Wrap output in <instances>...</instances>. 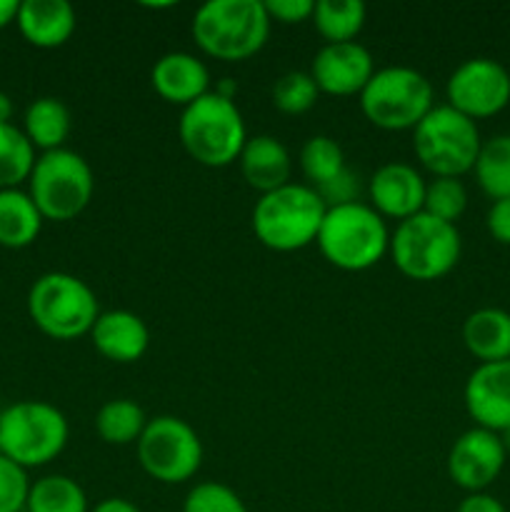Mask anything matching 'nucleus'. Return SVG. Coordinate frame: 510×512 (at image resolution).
I'll list each match as a JSON object with an SVG mask.
<instances>
[{"instance_id": "16", "label": "nucleus", "mask_w": 510, "mask_h": 512, "mask_svg": "<svg viewBox=\"0 0 510 512\" xmlns=\"http://www.w3.org/2000/svg\"><path fill=\"white\" fill-rule=\"evenodd\" d=\"M425 183L428 180L415 170V165L400 163V160L385 163L370 175L368 205L383 220H398V223H403V220L423 213Z\"/></svg>"}, {"instance_id": "24", "label": "nucleus", "mask_w": 510, "mask_h": 512, "mask_svg": "<svg viewBox=\"0 0 510 512\" xmlns=\"http://www.w3.org/2000/svg\"><path fill=\"white\" fill-rule=\"evenodd\" d=\"M368 8L360 0H318L313 10V25L325 45L353 43L363 30Z\"/></svg>"}, {"instance_id": "17", "label": "nucleus", "mask_w": 510, "mask_h": 512, "mask_svg": "<svg viewBox=\"0 0 510 512\" xmlns=\"http://www.w3.org/2000/svg\"><path fill=\"white\" fill-rule=\"evenodd\" d=\"M150 85L165 103L188 108L190 103L210 93V70L198 55L173 50L155 60Z\"/></svg>"}, {"instance_id": "13", "label": "nucleus", "mask_w": 510, "mask_h": 512, "mask_svg": "<svg viewBox=\"0 0 510 512\" xmlns=\"http://www.w3.org/2000/svg\"><path fill=\"white\" fill-rule=\"evenodd\" d=\"M505 463H508V450H505L500 435L473 425L450 445L445 468H448V478L453 480L455 488L470 495L488 493L490 485L505 470Z\"/></svg>"}, {"instance_id": "15", "label": "nucleus", "mask_w": 510, "mask_h": 512, "mask_svg": "<svg viewBox=\"0 0 510 512\" xmlns=\"http://www.w3.org/2000/svg\"><path fill=\"white\" fill-rule=\"evenodd\" d=\"M463 403L475 428L510 430V360L478 365L465 380Z\"/></svg>"}, {"instance_id": "29", "label": "nucleus", "mask_w": 510, "mask_h": 512, "mask_svg": "<svg viewBox=\"0 0 510 512\" xmlns=\"http://www.w3.org/2000/svg\"><path fill=\"white\" fill-rule=\"evenodd\" d=\"M300 173L308 180L310 188H320V185L330 183L333 178H338L348 165H345L343 148L335 143L330 135H313L303 143L300 148Z\"/></svg>"}, {"instance_id": "27", "label": "nucleus", "mask_w": 510, "mask_h": 512, "mask_svg": "<svg viewBox=\"0 0 510 512\" xmlns=\"http://www.w3.org/2000/svg\"><path fill=\"white\" fill-rule=\"evenodd\" d=\"M25 512H90V505L78 480L55 473L30 483Z\"/></svg>"}, {"instance_id": "41", "label": "nucleus", "mask_w": 510, "mask_h": 512, "mask_svg": "<svg viewBox=\"0 0 510 512\" xmlns=\"http://www.w3.org/2000/svg\"><path fill=\"white\" fill-rule=\"evenodd\" d=\"M500 440H503L505 450H508V455H510V430H505V433H500Z\"/></svg>"}, {"instance_id": "4", "label": "nucleus", "mask_w": 510, "mask_h": 512, "mask_svg": "<svg viewBox=\"0 0 510 512\" xmlns=\"http://www.w3.org/2000/svg\"><path fill=\"white\" fill-rule=\"evenodd\" d=\"M325 203L310 185L288 183L260 195L253 208V233L275 253H295L315 243L325 218Z\"/></svg>"}, {"instance_id": "3", "label": "nucleus", "mask_w": 510, "mask_h": 512, "mask_svg": "<svg viewBox=\"0 0 510 512\" xmlns=\"http://www.w3.org/2000/svg\"><path fill=\"white\" fill-rule=\"evenodd\" d=\"M315 245L333 268L345 273H363L388 255L390 230L368 203L358 200L325 210Z\"/></svg>"}, {"instance_id": "12", "label": "nucleus", "mask_w": 510, "mask_h": 512, "mask_svg": "<svg viewBox=\"0 0 510 512\" xmlns=\"http://www.w3.org/2000/svg\"><path fill=\"white\" fill-rule=\"evenodd\" d=\"M445 100L473 123L495 118L510 105L508 68L493 58L463 60L445 83Z\"/></svg>"}, {"instance_id": "11", "label": "nucleus", "mask_w": 510, "mask_h": 512, "mask_svg": "<svg viewBox=\"0 0 510 512\" xmlns=\"http://www.w3.org/2000/svg\"><path fill=\"white\" fill-rule=\"evenodd\" d=\"M140 468L163 485H180L195 478L203 465V443L188 420L178 415L148 418L143 435L135 443Z\"/></svg>"}, {"instance_id": "35", "label": "nucleus", "mask_w": 510, "mask_h": 512, "mask_svg": "<svg viewBox=\"0 0 510 512\" xmlns=\"http://www.w3.org/2000/svg\"><path fill=\"white\" fill-rule=\"evenodd\" d=\"M270 23L280 25H298L313 18L315 3L313 0H265Z\"/></svg>"}, {"instance_id": "9", "label": "nucleus", "mask_w": 510, "mask_h": 512, "mask_svg": "<svg viewBox=\"0 0 510 512\" xmlns=\"http://www.w3.org/2000/svg\"><path fill=\"white\" fill-rule=\"evenodd\" d=\"M28 195L45 220L68 223L93 200L95 173L75 150L60 148L40 153L28 178Z\"/></svg>"}, {"instance_id": "1", "label": "nucleus", "mask_w": 510, "mask_h": 512, "mask_svg": "<svg viewBox=\"0 0 510 512\" xmlns=\"http://www.w3.org/2000/svg\"><path fill=\"white\" fill-rule=\"evenodd\" d=\"M270 25L263 0H210L195 10L190 33L208 58L243 63L268 43Z\"/></svg>"}, {"instance_id": "14", "label": "nucleus", "mask_w": 510, "mask_h": 512, "mask_svg": "<svg viewBox=\"0 0 510 512\" xmlns=\"http://www.w3.org/2000/svg\"><path fill=\"white\" fill-rule=\"evenodd\" d=\"M310 78L315 80L320 93L333 98L360 95L375 73V60L365 45L353 43L323 45L310 63Z\"/></svg>"}, {"instance_id": "22", "label": "nucleus", "mask_w": 510, "mask_h": 512, "mask_svg": "<svg viewBox=\"0 0 510 512\" xmlns=\"http://www.w3.org/2000/svg\"><path fill=\"white\" fill-rule=\"evenodd\" d=\"M45 218L28 190H0V248L23 250L38 240Z\"/></svg>"}, {"instance_id": "25", "label": "nucleus", "mask_w": 510, "mask_h": 512, "mask_svg": "<svg viewBox=\"0 0 510 512\" xmlns=\"http://www.w3.org/2000/svg\"><path fill=\"white\" fill-rule=\"evenodd\" d=\"M473 175L478 188L490 200L510 198V133L483 140L478 160L473 165Z\"/></svg>"}, {"instance_id": "33", "label": "nucleus", "mask_w": 510, "mask_h": 512, "mask_svg": "<svg viewBox=\"0 0 510 512\" xmlns=\"http://www.w3.org/2000/svg\"><path fill=\"white\" fill-rule=\"evenodd\" d=\"M28 493V470L0 455V512H25Z\"/></svg>"}, {"instance_id": "6", "label": "nucleus", "mask_w": 510, "mask_h": 512, "mask_svg": "<svg viewBox=\"0 0 510 512\" xmlns=\"http://www.w3.org/2000/svg\"><path fill=\"white\" fill-rule=\"evenodd\" d=\"M68 438V418L45 400H18L0 413V455L23 470L53 463Z\"/></svg>"}, {"instance_id": "5", "label": "nucleus", "mask_w": 510, "mask_h": 512, "mask_svg": "<svg viewBox=\"0 0 510 512\" xmlns=\"http://www.w3.org/2000/svg\"><path fill=\"white\" fill-rule=\"evenodd\" d=\"M100 313L93 288L73 273H45L28 290L30 320L53 340L68 343L90 335Z\"/></svg>"}, {"instance_id": "30", "label": "nucleus", "mask_w": 510, "mask_h": 512, "mask_svg": "<svg viewBox=\"0 0 510 512\" xmlns=\"http://www.w3.org/2000/svg\"><path fill=\"white\" fill-rule=\"evenodd\" d=\"M468 210V190L460 178H433L425 183L423 213L455 225Z\"/></svg>"}, {"instance_id": "26", "label": "nucleus", "mask_w": 510, "mask_h": 512, "mask_svg": "<svg viewBox=\"0 0 510 512\" xmlns=\"http://www.w3.org/2000/svg\"><path fill=\"white\" fill-rule=\"evenodd\" d=\"M145 425H148L145 410L128 398L108 400L95 415V433L103 443L118 445V448L138 443Z\"/></svg>"}, {"instance_id": "31", "label": "nucleus", "mask_w": 510, "mask_h": 512, "mask_svg": "<svg viewBox=\"0 0 510 512\" xmlns=\"http://www.w3.org/2000/svg\"><path fill=\"white\" fill-rule=\"evenodd\" d=\"M273 105L285 115H303L318 103L320 90L310 73L305 70H290V73L280 75L273 85Z\"/></svg>"}, {"instance_id": "18", "label": "nucleus", "mask_w": 510, "mask_h": 512, "mask_svg": "<svg viewBox=\"0 0 510 512\" xmlns=\"http://www.w3.org/2000/svg\"><path fill=\"white\" fill-rule=\"evenodd\" d=\"M95 350L110 363H138L150 348V330L138 313L130 310H105L90 330Z\"/></svg>"}, {"instance_id": "37", "label": "nucleus", "mask_w": 510, "mask_h": 512, "mask_svg": "<svg viewBox=\"0 0 510 512\" xmlns=\"http://www.w3.org/2000/svg\"><path fill=\"white\" fill-rule=\"evenodd\" d=\"M455 512H508L495 495L490 493H470L460 500Z\"/></svg>"}, {"instance_id": "7", "label": "nucleus", "mask_w": 510, "mask_h": 512, "mask_svg": "<svg viewBox=\"0 0 510 512\" xmlns=\"http://www.w3.org/2000/svg\"><path fill=\"white\" fill-rule=\"evenodd\" d=\"M388 255L405 278L433 283V280L445 278L460 263L463 238H460L458 225L443 223L428 213H418L395 225L390 233Z\"/></svg>"}, {"instance_id": "28", "label": "nucleus", "mask_w": 510, "mask_h": 512, "mask_svg": "<svg viewBox=\"0 0 510 512\" xmlns=\"http://www.w3.org/2000/svg\"><path fill=\"white\" fill-rule=\"evenodd\" d=\"M38 160L35 148L15 123L0 125V190L20 188L28 183Z\"/></svg>"}, {"instance_id": "36", "label": "nucleus", "mask_w": 510, "mask_h": 512, "mask_svg": "<svg viewBox=\"0 0 510 512\" xmlns=\"http://www.w3.org/2000/svg\"><path fill=\"white\" fill-rule=\"evenodd\" d=\"M485 228L495 243L510 245V198L490 203L488 215H485Z\"/></svg>"}, {"instance_id": "40", "label": "nucleus", "mask_w": 510, "mask_h": 512, "mask_svg": "<svg viewBox=\"0 0 510 512\" xmlns=\"http://www.w3.org/2000/svg\"><path fill=\"white\" fill-rule=\"evenodd\" d=\"M13 115H15L13 98H10L8 93H3V90H0V125L13 123Z\"/></svg>"}, {"instance_id": "23", "label": "nucleus", "mask_w": 510, "mask_h": 512, "mask_svg": "<svg viewBox=\"0 0 510 512\" xmlns=\"http://www.w3.org/2000/svg\"><path fill=\"white\" fill-rule=\"evenodd\" d=\"M70 128H73V118H70V110L63 100L45 95V98H35L25 108L23 133L40 153L65 148Z\"/></svg>"}, {"instance_id": "39", "label": "nucleus", "mask_w": 510, "mask_h": 512, "mask_svg": "<svg viewBox=\"0 0 510 512\" xmlns=\"http://www.w3.org/2000/svg\"><path fill=\"white\" fill-rule=\"evenodd\" d=\"M20 10V0H0V30L15 23Z\"/></svg>"}, {"instance_id": "21", "label": "nucleus", "mask_w": 510, "mask_h": 512, "mask_svg": "<svg viewBox=\"0 0 510 512\" xmlns=\"http://www.w3.org/2000/svg\"><path fill=\"white\" fill-rule=\"evenodd\" d=\"M463 345L478 365L510 360V313L503 308H478L465 318Z\"/></svg>"}, {"instance_id": "32", "label": "nucleus", "mask_w": 510, "mask_h": 512, "mask_svg": "<svg viewBox=\"0 0 510 512\" xmlns=\"http://www.w3.org/2000/svg\"><path fill=\"white\" fill-rule=\"evenodd\" d=\"M183 512H248V508L230 485L205 480L188 490L183 500Z\"/></svg>"}, {"instance_id": "19", "label": "nucleus", "mask_w": 510, "mask_h": 512, "mask_svg": "<svg viewBox=\"0 0 510 512\" xmlns=\"http://www.w3.org/2000/svg\"><path fill=\"white\" fill-rule=\"evenodd\" d=\"M15 25L25 43L40 50H53L73 38L78 15L68 0H23Z\"/></svg>"}, {"instance_id": "8", "label": "nucleus", "mask_w": 510, "mask_h": 512, "mask_svg": "<svg viewBox=\"0 0 510 512\" xmlns=\"http://www.w3.org/2000/svg\"><path fill=\"white\" fill-rule=\"evenodd\" d=\"M358 98L365 120L390 133L415 130V125L435 108L430 80L408 65H388L375 70Z\"/></svg>"}, {"instance_id": "2", "label": "nucleus", "mask_w": 510, "mask_h": 512, "mask_svg": "<svg viewBox=\"0 0 510 512\" xmlns=\"http://www.w3.org/2000/svg\"><path fill=\"white\" fill-rule=\"evenodd\" d=\"M178 138L185 153L205 168H228L238 163L248 130L235 100L215 90L183 108L178 120Z\"/></svg>"}, {"instance_id": "20", "label": "nucleus", "mask_w": 510, "mask_h": 512, "mask_svg": "<svg viewBox=\"0 0 510 512\" xmlns=\"http://www.w3.org/2000/svg\"><path fill=\"white\" fill-rule=\"evenodd\" d=\"M238 165L245 183L258 190L260 195L273 193V190L288 185L290 175H293V158H290L283 140H278L275 135H253V138H248L238 158Z\"/></svg>"}, {"instance_id": "34", "label": "nucleus", "mask_w": 510, "mask_h": 512, "mask_svg": "<svg viewBox=\"0 0 510 512\" xmlns=\"http://www.w3.org/2000/svg\"><path fill=\"white\" fill-rule=\"evenodd\" d=\"M315 193L320 195L325 208H338V205L358 203V195H360L358 175H355L350 168H345L338 178H333L330 183L315 188Z\"/></svg>"}, {"instance_id": "38", "label": "nucleus", "mask_w": 510, "mask_h": 512, "mask_svg": "<svg viewBox=\"0 0 510 512\" xmlns=\"http://www.w3.org/2000/svg\"><path fill=\"white\" fill-rule=\"evenodd\" d=\"M90 512H140V508L130 503L128 498H105L98 505H93Z\"/></svg>"}, {"instance_id": "10", "label": "nucleus", "mask_w": 510, "mask_h": 512, "mask_svg": "<svg viewBox=\"0 0 510 512\" xmlns=\"http://www.w3.org/2000/svg\"><path fill=\"white\" fill-rule=\"evenodd\" d=\"M480 145L478 123L445 103L435 105L413 130L415 158L433 178H463L473 173Z\"/></svg>"}]
</instances>
